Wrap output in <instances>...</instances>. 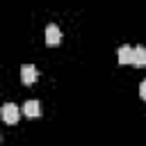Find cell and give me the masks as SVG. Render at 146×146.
<instances>
[{
  "label": "cell",
  "instance_id": "cell-1",
  "mask_svg": "<svg viewBox=\"0 0 146 146\" xmlns=\"http://www.w3.org/2000/svg\"><path fill=\"white\" fill-rule=\"evenodd\" d=\"M2 121L7 123V125H14V123H18V116H21V110L14 105V103H5L2 105Z\"/></svg>",
  "mask_w": 146,
  "mask_h": 146
},
{
  "label": "cell",
  "instance_id": "cell-2",
  "mask_svg": "<svg viewBox=\"0 0 146 146\" xmlns=\"http://www.w3.org/2000/svg\"><path fill=\"white\" fill-rule=\"evenodd\" d=\"M36 78H39V71H36L34 64H23V66H21V82H23L25 87L34 84Z\"/></svg>",
  "mask_w": 146,
  "mask_h": 146
},
{
  "label": "cell",
  "instance_id": "cell-3",
  "mask_svg": "<svg viewBox=\"0 0 146 146\" xmlns=\"http://www.w3.org/2000/svg\"><path fill=\"white\" fill-rule=\"evenodd\" d=\"M59 41H62V32H59V27L55 23H50L46 27V43L48 46H59Z\"/></svg>",
  "mask_w": 146,
  "mask_h": 146
},
{
  "label": "cell",
  "instance_id": "cell-4",
  "mask_svg": "<svg viewBox=\"0 0 146 146\" xmlns=\"http://www.w3.org/2000/svg\"><path fill=\"white\" fill-rule=\"evenodd\" d=\"M23 114L25 116H30V119H34V116H41V105H39V100H27V103H23Z\"/></svg>",
  "mask_w": 146,
  "mask_h": 146
},
{
  "label": "cell",
  "instance_id": "cell-5",
  "mask_svg": "<svg viewBox=\"0 0 146 146\" xmlns=\"http://www.w3.org/2000/svg\"><path fill=\"white\" fill-rule=\"evenodd\" d=\"M135 59V48L132 46H121L119 48V64H132Z\"/></svg>",
  "mask_w": 146,
  "mask_h": 146
},
{
  "label": "cell",
  "instance_id": "cell-6",
  "mask_svg": "<svg viewBox=\"0 0 146 146\" xmlns=\"http://www.w3.org/2000/svg\"><path fill=\"white\" fill-rule=\"evenodd\" d=\"M132 66H146V46H135V59Z\"/></svg>",
  "mask_w": 146,
  "mask_h": 146
},
{
  "label": "cell",
  "instance_id": "cell-7",
  "mask_svg": "<svg viewBox=\"0 0 146 146\" xmlns=\"http://www.w3.org/2000/svg\"><path fill=\"white\" fill-rule=\"evenodd\" d=\"M139 96H141V98L146 100V80H144V82L139 84Z\"/></svg>",
  "mask_w": 146,
  "mask_h": 146
}]
</instances>
